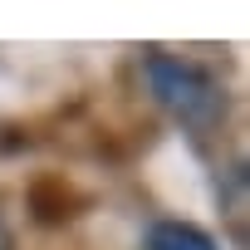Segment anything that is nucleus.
<instances>
[{"label": "nucleus", "instance_id": "f257e3e1", "mask_svg": "<svg viewBox=\"0 0 250 250\" xmlns=\"http://www.w3.org/2000/svg\"><path fill=\"white\" fill-rule=\"evenodd\" d=\"M143 79H147L152 98H157L177 123H187V128H196V133L216 128V123L226 118V93H221V83H216L201 64H191V59H182V54L152 49V54L143 59Z\"/></svg>", "mask_w": 250, "mask_h": 250}, {"label": "nucleus", "instance_id": "f03ea898", "mask_svg": "<svg viewBox=\"0 0 250 250\" xmlns=\"http://www.w3.org/2000/svg\"><path fill=\"white\" fill-rule=\"evenodd\" d=\"M147 250H221V245L191 221H152L147 226Z\"/></svg>", "mask_w": 250, "mask_h": 250}, {"label": "nucleus", "instance_id": "7ed1b4c3", "mask_svg": "<svg viewBox=\"0 0 250 250\" xmlns=\"http://www.w3.org/2000/svg\"><path fill=\"white\" fill-rule=\"evenodd\" d=\"M0 250H10V230L5 226H0Z\"/></svg>", "mask_w": 250, "mask_h": 250}]
</instances>
